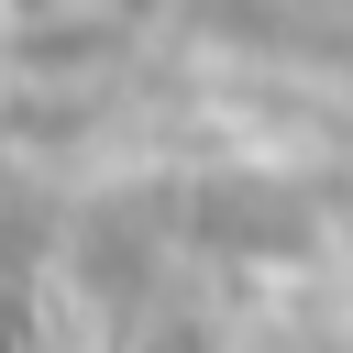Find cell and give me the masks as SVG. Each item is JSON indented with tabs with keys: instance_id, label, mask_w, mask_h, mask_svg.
I'll list each match as a JSON object with an SVG mask.
<instances>
[{
	"instance_id": "1",
	"label": "cell",
	"mask_w": 353,
	"mask_h": 353,
	"mask_svg": "<svg viewBox=\"0 0 353 353\" xmlns=\"http://www.w3.org/2000/svg\"><path fill=\"white\" fill-rule=\"evenodd\" d=\"M143 22H154V0H0V44H11V55H44V66L110 55V44H132Z\"/></svg>"
},
{
	"instance_id": "2",
	"label": "cell",
	"mask_w": 353,
	"mask_h": 353,
	"mask_svg": "<svg viewBox=\"0 0 353 353\" xmlns=\"http://www.w3.org/2000/svg\"><path fill=\"white\" fill-rule=\"evenodd\" d=\"M0 353H33V342H22V309H11V298H0Z\"/></svg>"
}]
</instances>
